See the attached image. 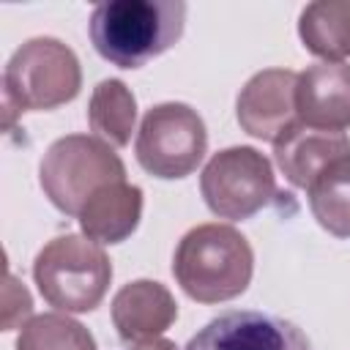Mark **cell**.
<instances>
[{"label": "cell", "instance_id": "obj_1", "mask_svg": "<svg viewBox=\"0 0 350 350\" xmlns=\"http://www.w3.org/2000/svg\"><path fill=\"white\" fill-rule=\"evenodd\" d=\"M180 0H109L90 14L88 33L96 52L118 68H139L175 46L183 36Z\"/></svg>", "mask_w": 350, "mask_h": 350}, {"label": "cell", "instance_id": "obj_2", "mask_svg": "<svg viewBox=\"0 0 350 350\" xmlns=\"http://www.w3.org/2000/svg\"><path fill=\"white\" fill-rule=\"evenodd\" d=\"M254 271V252L235 227L208 221L191 227L175 249L172 273L180 290L200 304L238 298Z\"/></svg>", "mask_w": 350, "mask_h": 350}, {"label": "cell", "instance_id": "obj_3", "mask_svg": "<svg viewBox=\"0 0 350 350\" xmlns=\"http://www.w3.org/2000/svg\"><path fill=\"white\" fill-rule=\"evenodd\" d=\"M82 68L71 46L60 38L38 36L25 41L3 71V115L5 129L27 109H55L77 98Z\"/></svg>", "mask_w": 350, "mask_h": 350}, {"label": "cell", "instance_id": "obj_4", "mask_svg": "<svg viewBox=\"0 0 350 350\" xmlns=\"http://www.w3.org/2000/svg\"><path fill=\"white\" fill-rule=\"evenodd\" d=\"M33 279L41 298L57 312H93L112 282V262L93 238L66 232L36 254Z\"/></svg>", "mask_w": 350, "mask_h": 350}, {"label": "cell", "instance_id": "obj_5", "mask_svg": "<svg viewBox=\"0 0 350 350\" xmlns=\"http://www.w3.org/2000/svg\"><path fill=\"white\" fill-rule=\"evenodd\" d=\"M38 180L57 211L79 216L98 189L126 180V167L115 148L98 137L66 134L46 148L38 164Z\"/></svg>", "mask_w": 350, "mask_h": 350}, {"label": "cell", "instance_id": "obj_6", "mask_svg": "<svg viewBox=\"0 0 350 350\" xmlns=\"http://www.w3.org/2000/svg\"><path fill=\"white\" fill-rule=\"evenodd\" d=\"M208 148V131L197 109L183 101H164L145 112L137 131L139 167L164 180L186 178L197 170Z\"/></svg>", "mask_w": 350, "mask_h": 350}, {"label": "cell", "instance_id": "obj_7", "mask_svg": "<svg viewBox=\"0 0 350 350\" xmlns=\"http://www.w3.org/2000/svg\"><path fill=\"white\" fill-rule=\"evenodd\" d=\"M200 191L219 219L243 221L273 200V167L257 148L232 145L211 156L200 175Z\"/></svg>", "mask_w": 350, "mask_h": 350}, {"label": "cell", "instance_id": "obj_8", "mask_svg": "<svg viewBox=\"0 0 350 350\" xmlns=\"http://www.w3.org/2000/svg\"><path fill=\"white\" fill-rule=\"evenodd\" d=\"M183 350H312V342L279 314L232 309L205 323Z\"/></svg>", "mask_w": 350, "mask_h": 350}, {"label": "cell", "instance_id": "obj_9", "mask_svg": "<svg viewBox=\"0 0 350 350\" xmlns=\"http://www.w3.org/2000/svg\"><path fill=\"white\" fill-rule=\"evenodd\" d=\"M295 85L298 74L290 68H265L257 71L238 93L235 115L246 134L276 142L298 120L295 109Z\"/></svg>", "mask_w": 350, "mask_h": 350}, {"label": "cell", "instance_id": "obj_10", "mask_svg": "<svg viewBox=\"0 0 350 350\" xmlns=\"http://www.w3.org/2000/svg\"><path fill=\"white\" fill-rule=\"evenodd\" d=\"M298 120L312 129L342 131L350 126V66L323 60L298 74Z\"/></svg>", "mask_w": 350, "mask_h": 350}, {"label": "cell", "instance_id": "obj_11", "mask_svg": "<svg viewBox=\"0 0 350 350\" xmlns=\"http://www.w3.org/2000/svg\"><path fill=\"white\" fill-rule=\"evenodd\" d=\"M178 304L172 293L153 279H137L123 284L112 298V325L126 345H142L161 339L175 323Z\"/></svg>", "mask_w": 350, "mask_h": 350}, {"label": "cell", "instance_id": "obj_12", "mask_svg": "<svg viewBox=\"0 0 350 350\" xmlns=\"http://www.w3.org/2000/svg\"><path fill=\"white\" fill-rule=\"evenodd\" d=\"M273 156L279 170L293 186L309 189L328 164L350 156V137L345 131H328V129H312L306 123H295L273 142Z\"/></svg>", "mask_w": 350, "mask_h": 350}, {"label": "cell", "instance_id": "obj_13", "mask_svg": "<svg viewBox=\"0 0 350 350\" xmlns=\"http://www.w3.org/2000/svg\"><path fill=\"white\" fill-rule=\"evenodd\" d=\"M142 219V189L118 180L98 189L79 213L82 235L96 243H120L126 241Z\"/></svg>", "mask_w": 350, "mask_h": 350}, {"label": "cell", "instance_id": "obj_14", "mask_svg": "<svg viewBox=\"0 0 350 350\" xmlns=\"http://www.w3.org/2000/svg\"><path fill=\"white\" fill-rule=\"evenodd\" d=\"M298 36L304 46L323 57L342 63L350 57V0H317L301 11Z\"/></svg>", "mask_w": 350, "mask_h": 350}, {"label": "cell", "instance_id": "obj_15", "mask_svg": "<svg viewBox=\"0 0 350 350\" xmlns=\"http://www.w3.org/2000/svg\"><path fill=\"white\" fill-rule=\"evenodd\" d=\"M88 123L90 131L112 145L123 148L131 139L134 123H137V98L120 79H101L93 88L90 104H88Z\"/></svg>", "mask_w": 350, "mask_h": 350}, {"label": "cell", "instance_id": "obj_16", "mask_svg": "<svg viewBox=\"0 0 350 350\" xmlns=\"http://www.w3.org/2000/svg\"><path fill=\"white\" fill-rule=\"evenodd\" d=\"M306 194L317 224L336 238H350V156L328 164Z\"/></svg>", "mask_w": 350, "mask_h": 350}, {"label": "cell", "instance_id": "obj_17", "mask_svg": "<svg viewBox=\"0 0 350 350\" xmlns=\"http://www.w3.org/2000/svg\"><path fill=\"white\" fill-rule=\"evenodd\" d=\"M16 350H96V339L66 312H44L22 325Z\"/></svg>", "mask_w": 350, "mask_h": 350}, {"label": "cell", "instance_id": "obj_18", "mask_svg": "<svg viewBox=\"0 0 350 350\" xmlns=\"http://www.w3.org/2000/svg\"><path fill=\"white\" fill-rule=\"evenodd\" d=\"M30 314H33L30 293L11 273H5V284H3V328L11 331L19 323L25 325L30 320Z\"/></svg>", "mask_w": 350, "mask_h": 350}, {"label": "cell", "instance_id": "obj_19", "mask_svg": "<svg viewBox=\"0 0 350 350\" xmlns=\"http://www.w3.org/2000/svg\"><path fill=\"white\" fill-rule=\"evenodd\" d=\"M131 350H178V347L170 339H150V342H142V345H131Z\"/></svg>", "mask_w": 350, "mask_h": 350}]
</instances>
